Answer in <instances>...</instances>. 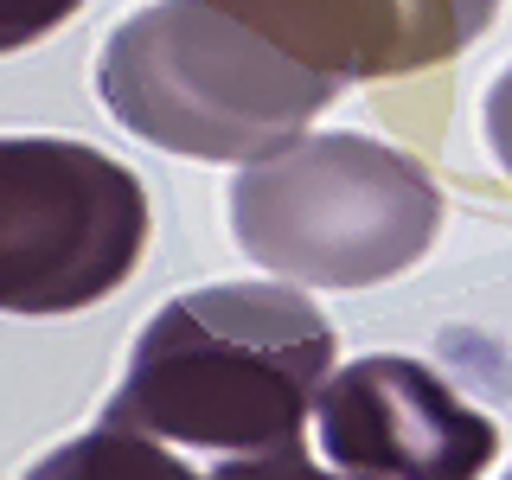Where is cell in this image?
<instances>
[{
  "mask_svg": "<svg viewBox=\"0 0 512 480\" xmlns=\"http://www.w3.org/2000/svg\"><path fill=\"white\" fill-rule=\"evenodd\" d=\"M327 378L333 327L301 288L212 282L173 295L135 333L103 423L141 429L218 468L295 448Z\"/></svg>",
  "mask_w": 512,
  "mask_h": 480,
  "instance_id": "6da1fadb",
  "label": "cell"
},
{
  "mask_svg": "<svg viewBox=\"0 0 512 480\" xmlns=\"http://www.w3.org/2000/svg\"><path fill=\"white\" fill-rule=\"evenodd\" d=\"M96 96L128 135L186 160H269L333 103L237 0H154L103 39Z\"/></svg>",
  "mask_w": 512,
  "mask_h": 480,
  "instance_id": "7a4b0ae2",
  "label": "cell"
},
{
  "mask_svg": "<svg viewBox=\"0 0 512 480\" xmlns=\"http://www.w3.org/2000/svg\"><path fill=\"white\" fill-rule=\"evenodd\" d=\"M212 480H346L333 468H314L308 448H276V455H250V461H218Z\"/></svg>",
  "mask_w": 512,
  "mask_h": 480,
  "instance_id": "9c48e42d",
  "label": "cell"
},
{
  "mask_svg": "<svg viewBox=\"0 0 512 480\" xmlns=\"http://www.w3.org/2000/svg\"><path fill=\"white\" fill-rule=\"evenodd\" d=\"M148 192L90 141L0 135V314H84L135 276Z\"/></svg>",
  "mask_w": 512,
  "mask_h": 480,
  "instance_id": "277c9868",
  "label": "cell"
},
{
  "mask_svg": "<svg viewBox=\"0 0 512 480\" xmlns=\"http://www.w3.org/2000/svg\"><path fill=\"white\" fill-rule=\"evenodd\" d=\"M269 45L327 90L448 64L493 26L500 0H237Z\"/></svg>",
  "mask_w": 512,
  "mask_h": 480,
  "instance_id": "8992f818",
  "label": "cell"
},
{
  "mask_svg": "<svg viewBox=\"0 0 512 480\" xmlns=\"http://www.w3.org/2000/svg\"><path fill=\"white\" fill-rule=\"evenodd\" d=\"M231 231L256 269L308 288H372L416 269L442 231V186L372 135H301L231 180Z\"/></svg>",
  "mask_w": 512,
  "mask_h": 480,
  "instance_id": "3957f363",
  "label": "cell"
},
{
  "mask_svg": "<svg viewBox=\"0 0 512 480\" xmlns=\"http://www.w3.org/2000/svg\"><path fill=\"white\" fill-rule=\"evenodd\" d=\"M90 0H0V58L39 45L45 32H58L64 20H77Z\"/></svg>",
  "mask_w": 512,
  "mask_h": 480,
  "instance_id": "ba28073f",
  "label": "cell"
},
{
  "mask_svg": "<svg viewBox=\"0 0 512 480\" xmlns=\"http://www.w3.org/2000/svg\"><path fill=\"white\" fill-rule=\"evenodd\" d=\"M26 480H212V468H192L180 448L141 436V429L96 423L90 436H71L52 455H39Z\"/></svg>",
  "mask_w": 512,
  "mask_h": 480,
  "instance_id": "52a82bcc",
  "label": "cell"
},
{
  "mask_svg": "<svg viewBox=\"0 0 512 480\" xmlns=\"http://www.w3.org/2000/svg\"><path fill=\"white\" fill-rule=\"evenodd\" d=\"M480 122H487V148H493V160H500V173L512 180V64L493 77L487 103H480Z\"/></svg>",
  "mask_w": 512,
  "mask_h": 480,
  "instance_id": "30bf717a",
  "label": "cell"
},
{
  "mask_svg": "<svg viewBox=\"0 0 512 480\" xmlns=\"http://www.w3.org/2000/svg\"><path fill=\"white\" fill-rule=\"evenodd\" d=\"M506 480H512V474H506Z\"/></svg>",
  "mask_w": 512,
  "mask_h": 480,
  "instance_id": "8fae6325",
  "label": "cell"
},
{
  "mask_svg": "<svg viewBox=\"0 0 512 480\" xmlns=\"http://www.w3.org/2000/svg\"><path fill=\"white\" fill-rule=\"evenodd\" d=\"M314 436L346 480H480L500 455L493 416L404 352L340 365L314 397Z\"/></svg>",
  "mask_w": 512,
  "mask_h": 480,
  "instance_id": "5b68a950",
  "label": "cell"
}]
</instances>
